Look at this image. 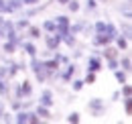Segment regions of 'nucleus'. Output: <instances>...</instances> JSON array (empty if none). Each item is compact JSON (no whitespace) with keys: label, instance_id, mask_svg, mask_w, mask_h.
I'll return each instance as SVG.
<instances>
[{"label":"nucleus","instance_id":"33","mask_svg":"<svg viewBox=\"0 0 132 124\" xmlns=\"http://www.w3.org/2000/svg\"><path fill=\"white\" fill-rule=\"evenodd\" d=\"M41 122H43V120H41V118L33 112V108H31L29 110V124H41Z\"/></svg>","mask_w":132,"mask_h":124},{"label":"nucleus","instance_id":"17","mask_svg":"<svg viewBox=\"0 0 132 124\" xmlns=\"http://www.w3.org/2000/svg\"><path fill=\"white\" fill-rule=\"evenodd\" d=\"M130 6H132V2H126V0H124V2H122V4L118 6V10H120V14L124 16L126 20H130V18H132V10H130Z\"/></svg>","mask_w":132,"mask_h":124},{"label":"nucleus","instance_id":"26","mask_svg":"<svg viewBox=\"0 0 132 124\" xmlns=\"http://www.w3.org/2000/svg\"><path fill=\"white\" fill-rule=\"evenodd\" d=\"M83 83L85 86H94L96 83V79H98V73H94V71H85V75H83Z\"/></svg>","mask_w":132,"mask_h":124},{"label":"nucleus","instance_id":"10","mask_svg":"<svg viewBox=\"0 0 132 124\" xmlns=\"http://www.w3.org/2000/svg\"><path fill=\"white\" fill-rule=\"evenodd\" d=\"M16 41H8V39H4V43H0V51L4 53V55H14L16 53Z\"/></svg>","mask_w":132,"mask_h":124},{"label":"nucleus","instance_id":"14","mask_svg":"<svg viewBox=\"0 0 132 124\" xmlns=\"http://www.w3.org/2000/svg\"><path fill=\"white\" fill-rule=\"evenodd\" d=\"M118 63H120V69H124L126 73H130V71H132V59H130V55H122V53H120Z\"/></svg>","mask_w":132,"mask_h":124},{"label":"nucleus","instance_id":"25","mask_svg":"<svg viewBox=\"0 0 132 124\" xmlns=\"http://www.w3.org/2000/svg\"><path fill=\"white\" fill-rule=\"evenodd\" d=\"M53 57L61 63V67H63V65H67V63L71 61V57H69V55H65V53H59V49H57V51H53Z\"/></svg>","mask_w":132,"mask_h":124},{"label":"nucleus","instance_id":"42","mask_svg":"<svg viewBox=\"0 0 132 124\" xmlns=\"http://www.w3.org/2000/svg\"><path fill=\"white\" fill-rule=\"evenodd\" d=\"M100 4H108V2H110V0H98Z\"/></svg>","mask_w":132,"mask_h":124},{"label":"nucleus","instance_id":"37","mask_svg":"<svg viewBox=\"0 0 132 124\" xmlns=\"http://www.w3.org/2000/svg\"><path fill=\"white\" fill-rule=\"evenodd\" d=\"M41 59H47V57H51L53 55V51H49V49H45V51H41V53H37Z\"/></svg>","mask_w":132,"mask_h":124},{"label":"nucleus","instance_id":"15","mask_svg":"<svg viewBox=\"0 0 132 124\" xmlns=\"http://www.w3.org/2000/svg\"><path fill=\"white\" fill-rule=\"evenodd\" d=\"M29 27H31V18H27V16H22V14L14 20V29L16 31H27Z\"/></svg>","mask_w":132,"mask_h":124},{"label":"nucleus","instance_id":"6","mask_svg":"<svg viewBox=\"0 0 132 124\" xmlns=\"http://www.w3.org/2000/svg\"><path fill=\"white\" fill-rule=\"evenodd\" d=\"M33 112L45 122V120H51L53 118V114H51V108H47V106H41V104H37L35 102V106H33Z\"/></svg>","mask_w":132,"mask_h":124},{"label":"nucleus","instance_id":"41","mask_svg":"<svg viewBox=\"0 0 132 124\" xmlns=\"http://www.w3.org/2000/svg\"><path fill=\"white\" fill-rule=\"evenodd\" d=\"M53 2H57L59 6H65V4H67V2H69V0H53Z\"/></svg>","mask_w":132,"mask_h":124},{"label":"nucleus","instance_id":"30","mask_svg":"<svg viewBox=\"0 0 132 124\" xmlns=\"http://www.w3.org/2000/svg\"><path fill=\"white\" fill-rule=\"evenodd\" d=\"M120 94H122V98H128V96H132V86L128 83V81L120 86Z\"/></svg>","mask_w":132,"mask_h":124},{"label":"nucleus","instance_id":"2","mask_svg":"<svg viewBox=\"0 0 132 124\" xmlns=\"http://www.w3.org/2000/svg\"><path fill=\"white\" fill-rule=\"evenodd\" d=\"M37 104H41V106H47V108H53L55 106V92L51 90V88H43L41 94H39V100H35Z\"/></svg>","mask_w":132,"mask_h":124},{"label":"nucleus","instance_id":"1","mask_svg":"<svg viewBox=\"0 0 132 124\" xmlns=\"http://www.w3.org/2000/svg\"><path fill=\"white\" fill-rule=\"evenodd\" d=\"M87 110H89V114L94 118H102L106 114V110H108V104L102 98H92V100H87Z\"/></svg>","mask_w":132,"mask_h":124},{"label":"nucleus","instance_id":"12","mask_svg":"<svg viewBox=\"0 0 132 124\" xmlns=\"http://www.w3.org/2000/svg\"><path fill=\"white\" fill-rule=\"evenodd\" d=\"M98 8H100V2H98V0H85V2L81 4V10H85L87 14H96Z\"/></svg>","mask_w":132,"mask_h":124},{"label":"nucleus","instance_id":"31","mask_svg":"<svg viewBox=\"0 0 132 124\" xmlns=\"http://www.w3.org/2000/svg\"><path fill=\"white\" fill-rule=\"evenodd\" d=\"M16 110H22V100L12 98V100H10V112H16Z\"/></svg>","mask_w":132,"mask_h":124},{"label":"nucleus","instance_id":"36","mask_svg":"<svg viewBox=\"0 0 132 124\" xmlns=\"http://www.w3.org/2000/svg\"><path fill=\"white\" fill-rule=\"evenodd\" d=\"M0 78L8 79V71H6V65H4V63H0Z\"/></svg>","mask_w":132,"mask_h":124},{"label":"nucleus","instance_id":"9","mask_svg":"<svg viewBox=\"0 0 132 124\" xmlns=\"http://www.w3.org/2000/svg\"><path fill=\"white\" fill-rule=\"evenodd\" d=\"M24 33H27V39H31V41H35V43H37V41H41V37H43L41 27H37V25H33V22H31V27H29Z\"/></svg>","mask_w":132,"mask_h":124},{"label":"nucleus","instance_id":"18","mask_svg":"<svg viewBox=\"0 0 132 124\" xmlns=\"http://www.w3.org/2000/svg\"><path fill=\"white\" fill-rule=\"evenodd\" d=\"M69 86H71V92L73 94H79L85 88V83H83V79H79V78H71V81H69Z\"/></svg>","mask_w":132,"mask_h":124},{"label":"nucleus","instance_id":"40","mask_svg":"<svg viewBox=\"0 0 132 124\" xmlns=\"http://www.w3.org/2000/svg\"><path fill=\"white\" fill-rule=\"evenodd\" d=\"M6 112V104H4V98H0V116Z\"/></svg>","mask_w":132,"mask_h":124},{"label":"nucleus","instance_id":"23","mask_svg":"<svg viewBox=\"0 0 132 124\" xmlns=\"http://www.w3.org/2000/svg\"><path fill=\"white\" fill-rule=\"evenodd\" d=\"M6 4H8V8H10L12 14H16V12L22 10V0H6Z\"/></svg>","mask_w":132,"mask_h":124},{"label":"nucleus","instance_id":"21","mask_svg":"<svg viewBox=\"0 0 132 124\" xmlns=\"http://www.w3.org/2000/svg\"><path fill=\"white\" fill-rule=\"evenodd\" d=\"M118 31H120V35H122L124 39L132 41V29H130V20H126V22H124V25H122V27H120Z\"/></svg>","mask_w":132,"mask_h":124},{"label":"nucleus","instance_id":"43","mask_svg":"<svg viewBox=\"0 0 132 124\" xmlns=\"http://www.w3.org/2000/svg\"><path fill=\"white\" fill-rule=\"evenodd\" d=\"M126 2H132V0H126Z\"/></svg>","mask_w":132,"mask_h":124},{"label":"nucleus","instance_id":"38","mask_svg":"<svg viewBox=\"0 0 132 124\" xmlns=\"http://www.w3.org/2000/svg\"><path fill=\"white\" fill-rule=\"evenodd\" d=\"M120 98H122V94H120V90H116V92H112V102H120Z\"/></svg>","mask_w":132,"mask_h":124},{"label":"nucleus","instance_id":"8","mask_svg":"<svg viewBox=\"0 0 132 124\" xmlns=\"http://www.w3.org/2000/svg\"><path fill=\"white\" fill-rule=\"evenodd\" d=\"M118 27H116L114 22H112V20H106V29H104V35H106V37H108V41H110V43H114V39L116 37H118Z\"/></svg>","mask_w":132,"mask_h":124},{"label":"nucleus","instance_id":"5","mask_svg":"<svg viewBox=\"0 0 132 124\" xmlns=\"http://www.w3.org/2000/svg\"><path fill=\"white\" fill-rule=\"evenodd\" d=\"M27 57H35L37 53H39V49H37V45H35V41H31V39H27V41H22L20 43V47H18Z\"/></svg>","mask_w":132,"mask_h":124},{"label":"nucleus","instance_id":"34","mask_svg":"<svg viewBox=\"0 0 132 124\" xmlns=\"http://www.w3.org/2000/svg\"><path fill=\"white\" fill-rule=\"evenodd\" d=\"M0 14H12L10 12V8H8V4H6V0H0Z\"/></svg>","mask_w":132,"mask_h":124},{"label":"nucleus","instance_id":"16","mask_svg":"<svg viewBox=\"0 0 132 124\" xmlns=\"http://www.w3.org/2000/svg\"><path fill=\"white\" fill-rule=\"evenodd\" d=\"M61 45H65L67 49H73V47L77 45V35H73V33H67L65 37L61 39Z\"/></svg>","mask_w":132,"mask_h":124},{"label":"nucleus","instance_id":"11","mask_svg":"<svg viewBox=\"0 0 132 124\" xmlns=\"http://www.w3.org/2000/svg\"><path fill=\"white\" fill-rule=\"evenodd\" d=\"M12 122L29 124V110H16V112H12Z\"/></svg>","mask_w":132,"mask_h":124},{"label":"nucleus","instance_id":"35","mask_svg":"<svg viewBox=\"0 0 132 124\" xmlns=\"http://www.w3.org/2000/svg\"><path fill=\"white\" fill-rule=\"evenodd\" d=\"M0 122H4V124H10V122H12V112H4V114L0 116Z\"/></svg>","mask_w":132,"mask_h":124},{"label":"nucleus","instance_id":"29","mask_svg":"<svg viewBox=\"0 0 132 124\" xmlns=\"http://www.w3.org/2000/svg\"><path fill=\"white\" fill-rule=\"evenodd\" d=\"M106 61V69H110V71H114L120 67V63H118V57H110V59H104Z\"/></svg>","mask_w":132,"mask_h":124},{"label":"nucleus","instance_id":"19","mask_svg":"<svg viewBox=\"0 0 132 124\" xmlns=\"http://www.w3.org/2000/svg\"><path fill=\"white\" fill-rule=\"evenodd\" d=\"M112 73H114V79H116V81H118V83H120V86L128 81V73H126L124 69H120V67H118V69H114Z\"/></svg>","mask_w":132,"mask_h":124},{"label":"nucleus","instance_id":"7","mask_svg":"<svg viewBox=\"0 0 132 124\" xmlns=\"http://www.w3.org/2000/svg\"><path fill=\"white\" fill-rule=\"evenodd\" d=\"M20 83V96L22 98H33V94H35V88H33V81L31 79H22V81H18Z\"/></svg>","mask_w":132,"mask_h":124},{"label":"nucleus","instance_id":"24","mask_svg":"<svg viewBox=\"0 0 132 124\" xmlns=\"http://www.w3.org/2000/svg\"><path fill=\"white\" fill-rule=\"evenodd\" d=\"M65 6H67V10H69L71 14H75V12H79V10H81V2H79V0H69Z\"/></svg>","mask_w":132,"mask_h":124},{"label":"nucleus","instance_id":"20","mask_svg":"<svg viewBox=\"0 0 132 124\" xmlns=\"http://www.w3.org/2000/svg\"><path fill=\"white\" fill-rule=\"evenodd\" d=\"M0 98H10V79L0 81Z\"/></svg>","mask_w":132,"mask_h":124},{"label":"nucleus","instance_id":"4","mask_svg":"<svg viewBox=\"0 0 132 124\" xmlns=\"http://www.w3.org/2000/svg\"><path fill=\"white\" fill-rule=\"evenodd\" d=\"M41 39H43V43H45V47H47L49 51H57V49L61 47V37H59L57 33H45Z\"/></svg>","mask_w":132,"mask_h":124},{"label":"nucleus","instance_id":"3","mask_svg":"<svg viewBox=\"0 0 132 124\" xmlns=\"http://www.w3.org/2000/svg\"><path fill=\"white\" fill-rule=\"evenodd\" d=\"M100 69H104V59L100 55H87L85 59V71H94V73H100Z\"/></svg>","mask_w":132,"mask_h":124},{"label":"nucleus","instance_id":"13","mask_svg":"<svg viewBox=\"0 0 132 124\" xmlns=\"http://www.w3.org/2000/svg\"><path fill=\"white\" fill-rule=\"evenodd\" d=\"M112 45H114L118 51H128V47H130V41H128V39H124V37L118 33V37L114 39V43H112Z\"/></svg>","mask_w":132,"mask_h":124},{"label":"nucleus","instance_id":"39","mask_svg":"<svg viewBox=\"0 0 132 124\" xmlns=\"http://www.w3.org/2000/svg\"><path fill=\"white\" fill-rule=\"evenodd\" d=\"M41 0H22V6H33V4H39Z\"/></svg>","mask_w":132,"mask_h":124},{"label":"nucleus","instance_id":"28","mask_svg":"<svg viewBox=\"0 0 132 124\" xmlns=\"http://www.w3.org/2000/svg\"><path fill=\"white\" fill-rule=\"evenodd\" d=\"M65 120L69 124H79V122H81V114H79V112H69Z\"/></svg>","mask_w":132,"mask_h":124},{"label":"nucleus","instance_id":"27","mask_svg":"<svg viewBox=\"0 0 132 124\" xmlns=\"http://www.w3.org/2000/svg\"><path fill=\"white\" fill-rule=\"evenodd\" d=\"M122 104H124V114H126V116H132V96L122 98Z\"/></svg>","mask_w":132,"mask_h":124},{"label":"nucleus","instance_id":"32","mask_svg":"<svg viewBox=\"0 0 132 124\" xmlns=\"http://www.w3.org/2000/svg\"><path fill=\"white\" fill-rule=\"evenodd\" d=\"M71 55H73V61L81 59V57H83V49H81V47H77V45H75L73 49H71Z\"/></svg>","mask_w":132,"mask_h":124},{"label":"nucleus","instance_id":"22","mask_svg":"<svg viewBox=\"0 0 132 124\" xmlns=\"http://www.w3.org/2000/svg\"><path fill=\"white\" fill-rule=\"evenodd\" d=\"M55 29H57V27H55V20H53V18H47V20L41 22V31L43 33H55Z\"/></svg>","mask_w":132,"mask_h":124}]
</instances>
